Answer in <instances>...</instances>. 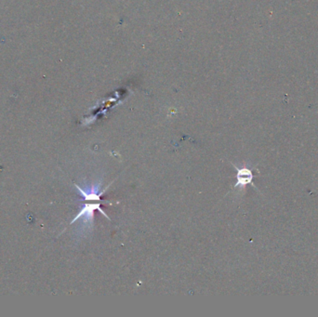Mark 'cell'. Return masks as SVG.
I'll use <instances>...</instances> for the list:
<instances>
[{
	"instance_id": "obj_3",
	"label": "cell",
	"mask_w": 318,
	"mask_h": 317,
	"mask_svg": "<svg viewBox=\"0 0 318 317\" xmlns=\"http://www.w3.org/2000/svg\"><path fill=\"white\" fill-rule=\"evenodd\" d=\"M76 187L78 188V191L80 192L81 196L83 197V200L85 201H100L101 200V197L104 194V191L99 193V189L98 187H94V188H90V190H83L81 189L79 186L75 184Z\"/></svg>"
},
{
	"instance_id": "obj_2",
	"label": "cell",
	"mask_w": 318,
	"mask_h": 317,
	"mask_svg": "<svg viewBox=\"0 0 318 317\" xmlns=\"http://www.w3.org/2000/svg\"><path fill=\"white\" fill-rule=\"evenodd\" d=\"M234 167L237 170V175H236L237 181L234 184V188H236L238 186L241 187V188H245L248 184H251L253 187H256L253 184L254 175H253L252 170L250 168H246V167H243V168H237L235 166H234Z\"/></svg>"
},
{
	"instance_id": "obj_1",
	"label": "cell",
	"mask_w": 318,
	"mask_h": 317,
	"mask_svg": "<svg viewBox=\"0 0 318 317\" xmlns=\"http://www.w3.org/2000/svg\"><path fill=\"white\" fill-rule=\"evenodd\" d=\"M98 210L102 213V215L105 216L106 218H108L107 214L101 209V204H85L83 209L80 210V212L78 213L77 217L71 222V224L74 222H77L78 219L80 218H84L86 221H91L93 220V215H94V211ZM110 220V219H109Z\"/></svg>"
}]
</instances>
